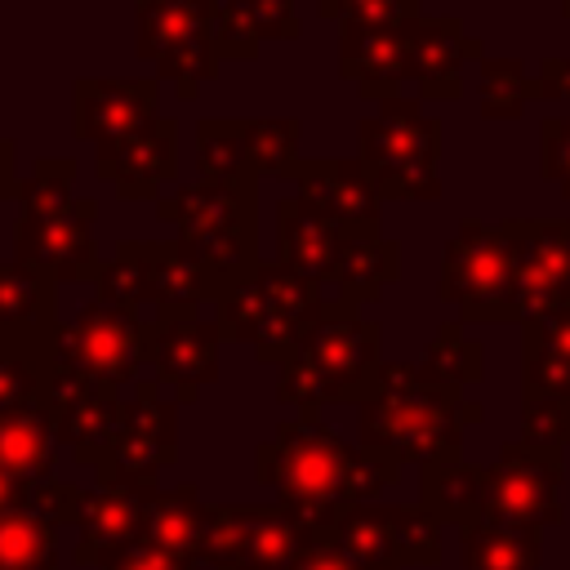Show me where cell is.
<instances>
[{"mask_svg":"<svg viewBox=\"0 0 570 570\" xmlns=\"http://www.w3.org/2000/svg\"><path fill=\"white\" fill-rule=\"evenodd\" d=\"M98 570H196V561L174 557V552H160V548H147V543H129V548L102 557Z\"/></svg>","mask_w":570,"mask_h":570,"instance_id":"44","label":"cell"},{"mask_svg":"<svg viewBox=\"0 0 570 570\" xmlns=\"http://www.w3.org/2000/svg\"><path fill=\"white\" fill-rule=\"evenodd\" d=\"M401 276V245L383 232H361V227H343V249L330 276L334 298L343 303H379L383 289Z\"/></svg>","mask_w":570,"mask_h":570,"instance_id":"27","label":"cell"},{"mask_svg":"<svg viewBox=\"0 0 570 570\" xmlns=\"http://www.w3.org/2000/svg\"><path fill=\"white\" fill-rule=\"evenodd\" d=\"M156 223L174 227L187 249H196L227 289L258 263V183H209L191 178L156 196Z\"/></svg>","mask_w":570,"mask_h":570,"instance_id":"5","label":"cell"},{"mask_svg":"<svg viewBox=\"0 0 570 570\" xmlns=\"http://www.w3.org/2000/svg\"><path fill=\"white\" fill-rule=\"evenodd\" d=\"M441 303L468 325H521L512 285V236L508 223L463 218L441 249Z\"/></svg>","mask_w":570,"mask_h":570,"instance_id":"8","label":"cell"},{"mask_svg":"<svg viewBox=\"0 0 570 570\" xmlns=\"http://www.w3.org/2000/svg\"><path fill=\"white\" fill-rule=\"evenodd\" d=\"M316 543V530L281 503H209L196 561L209 570H294Z\"/></svg>","mask_w":570,"mask_h":570,"instance_id":"9","label":"cell"},{"mask_svg":"<svg viewBox=\"0 0 570 570\" xmlns=\"http://www.w3.org/2000/svg\"><path fill=\"white\" fill-rule=\"evenodd\" d=\"M419 503L441 525H476L481 521V468L476 463H428L419 468Z\"/></svg>","mask_w":570,"mask_h":570,"instance_id":"31","label":"cell"},{"mask_svg":"<svg viewBox=\"0 0 570 570\" xmlns=\"http://www.w3.org/2000/svg\"><path fill=\"white\" fill-rule=\"evenodd\" d=\"M205 512H209V503L191 485H169V490L156 485L142 499V534H138V543L196 561L200 557V534H205Z\"/></svg>","mask_w":570,"mask_h":570,"instance_id":"30","label":"cell"},{"mask_svg":"<svg viewBox=\"0 0 570 570\" xmlns=\"http://www.w3.org/2000/svg\"><path fill=\"white\" fill-rule=\"evenodd\" d=\"M45 401H49V414H53L58 445H67V454L80 468L98 472V463L107 459V450L116 441V428H120V414H125V396L116 387L89 383V379L67 374V370L53 365V374L45 383Z\"/></svg>","mask_w":570,"mask_h":570,"instance_id":"18","label":"cell"},{"mask_svg":"<svg viewBox=\"0 0 570 570\" xmlns=\"http://www.w3.org/2000/svg\"><path fill=\"white\" fill-rule=\"evenodd\" d=\"M53 365L120 392L125 383L142 379V365H147V321L138 312H129V307L107 303V298H89V303L76 307L71 321L58 325Z\"/></svg>","mask_w":570,"mask_h":570,"instance_id":"11","label":"cell"},{"mask_svg":"<svg viewBox=\"0 0 570 570\" xmlns=\"http://www.w3.org/2000/svg\"><path fill=\"white\" fill-rule=\"evenodd\" d=\"M76 174H80V165L71 156H36L18 183V205L22 209H53V205L76 200Z\"/></svg>","mask_w":570,"mask_h":570,"instance_id":"38","label":"cell"},{"mask_svg":"<svg viewBox=\"0 0 570 570\" xmlns=\"http://www.w3.org/2000/svg\"><path fill=\"white\" fill-rule=\"evenodd\" d=\"M521 441L543 450L570 445V396H521Z\"/></svg>","mask_w":570,"mask_h":570,"instance_id":"40","label":"cell"},{"mask_svg":"<svg viewBox=\"0 0 570 570\" xmlns=\"http://www.w3.org/2000/svg\"><path fill=\"white\" fill-rule=\"evenodd\" d=\"M18 169H13V138H0V200H18Z\"/></svg>","mask_w":570,"mask_h":570,"instance_id":"48","label":"cell"},{"mask_svg":"<svg viewBox=\"0 0 570 570\" xmlns=\"http://www.w3.org/2000/svg\"><path fill=\"white\" fill-rule=\"evenodd\" d=\"M325 312V294L316 281L281 267L276 258H258L218 303H214V321L223 330V338L245 343L263 365H285L307 334L316 330Z\"/></svg>","mask_w":570,"mask_h":570,"instance_id":"4","label":"cell"},{"mask_svg":"<svg viewBox=\"0 0 570 570\" xmlns=\"http://www.w3.org/2000/svg\"><path fill=\"white\" fill-rule=\"evenodd\" d=\"M561 450L508 441L494 463L481 468V521L494 525H521V530H543L561 521ZM476 521V525H481Z\"/></svg>","mask_w":570,"mask_h":570,"instance_id":"14","label":"cell"},{"mask_svg":"<svg viewBox=\"0 0 570 570\" xmlns=\"http://www.w3.org/2000/svg\"><path fill=\"white\" fill-rule=\"evenodd\" d=\"M209 40H214L218 62H254L263 49V40L254 36V27L245 22V13L232 0H218L214 22H209Z\"/></svg>","mask_w":570,"mask_h":570,"instance_id":"41","label":"cell"},{"mask_svg":"<svg viewBox=\"0 0 570 570\" xmlns=\"http://www.w3.org/2000/svg\"><path fill=\"white\" fill-rule=\"evenodd\" d=\"M178 459V401L156 379H138L125 396V414L107 459L98 463V490H156L160 472Z\"/></svg>","mask_w":570,"mask_h":570,"instance_id":"13","label":"cell"},{"mask_svg":"<svg viewBox=\"0 0 570 570\" xmlns=\"http://www.w3.org/2000/svg\"><path fill=\"white\" fill-rule=\"evenodd\" d=\"M134 4H147V0H134Z\"/></svg>","mask_w":570,"mask_h":570,"instance_id":"50","label":"cell"},{"mask_svg":"<svg viewBox=\"0 0 570 570\" xmlns=\"http://www.w3.org/2000/svg\"><path fill=\"white\" fill-rule=\"evenodd\" d=\"M485 58L481 40L468 36L454 13H423L410 22V80L419 102H459L463 98V62Z\"/></svg>","mask_w":570,"mask_h":570,"instance_id":"21","label":"cell"},{"mask_svg":"<svg viewBox=\"0 0 570 570\" xmlns=\"http://www.w3.org/2000/svg\"><path fill=\"white\" fill-rule=\"evenodd\" d=\"M142 499H147V490H80L76 566H102V557L138 543V534H142Z\"/></svg>","mask_w":570,"mask_h":570,"instance_id":"26","label":"cell"},{"mask_svg":"<svg viewBox=\"0 0 570 570\" xmlns=\"http://www.w3.org/2000/svg\"><path fill=\"white\" fill-rule=\"evenodd\" d=\"M561 13H566V18H570V0H561Z\"/></svg>","mask_w":570,"mask_h":570,"instance_id":"49","label":"cell"},{"mask_svg":"<svg viewBox=\"0 0 570 570\" xmlns=\"http://www.w3.org/2000/svg\"><path fill=\"white\" fill-rule=\"evenodd\" d=\"M432 383H450V387H472L485 379V347L472 343L463 334V321H445L432 343L423 347V356L414 361Z\"/></svg>","mask_w":570,"mask_h":570,"instance_id":"35","label":"cell"},{"mask_svg":"<svg viewBox=\"0 0 570 570\" xmlns=\"http://www.w3.org/2000/svg\"><path fill=\"white\" fill-rule=\"evenodd\" d=\"M245 165L254 178H289L303 160V125L294 116H245Z\"/></svg>","mask_w":570,"mask_h":570,"instance_id":"32","label":"cell"},{"mask_svg":"<svg viewBox=\"0 0 570 570\" xmlns=\"http://www.w3.org/2000/svg\"><path fill=\"white\" fill-rule=\"evenodd\" d=\"M0 570H58V521L40 508L0 517Z\"/></svg>","mask_w":570,"mask_h":570,"instance_id":"34","label":"cell"},{"mask_svg":"<svg viewBox=\"0 0 570 570\" xmlns=\"http://www.w3.org/2000/svg\"><path fill=\"white\" fill-rule=\"evenodd\" d=\"M294 570H356L352 561H343L334 548H325V543H316V548H307L303 557H298V566Z\"/></svg>","mask_w":570,"mask_h":570,"instance_id":"47","label":"cell"},{"mask_svg":"<svg viewBox=\"0 0 570 570\" xmlns=\"http://www.w3.org/2000/svg\"><path fill=\"white\" fill-rule=\"evenodd\" d=\"M521 396H570V307L521 321Z\"/></svg>","mask_w":570,"mask_h":570,"instance_id":"29","label":"cell"},{"mask_svg":"<svg viewBox=\"0 0 570 570\" xmlns=\"http://www.w3.org/2000/svg\"><path fill=\"white\" fill-rule=\"evenodd\" d=\"M254 463H258V481L272 490V503H281L303 525H312L316 539L347 508L374 503L401 476L396 468L370 459L361 445H347L338 432H330L316 410L281 419L272 441L258 445Z\"/></svg>","mask_w":570,"mask_h":570,"instance_id":"1","label":"cell"},{"mask_svg":"<svg viewBox=\"0 0 570 570\" xmlns=\"http://www.w3.org/2000/svg\"><path fill=\"white\" fill-rule=\"evenodd\" d=\"M383 365V330L379 321H365L356 303L325 298V312L307 343L281 365L276 374V401L289 410H325L338 401H365L374 392Z\"/></svg>","mask_w":570,"mask_h":570,"instance_id":"3","label":"cell"},{"mask_svg":"<svg viewBox=\"0 0 570 570\" xmlns=\"http://www.w3.org/2000/svg\"><path fill=\"white\" fill-rule=\"evenodd\" d=\"M58 325V281L18 258H0V352L53 361Z\"/></svg>","mask_w":570,"mask_h":570,"instance_id":"20","label":"cell"},{"mask_svg":"<svg viewBox=\"0 0 570 570\" xmlns=\"http://www.w3.org/2000/svg\"><path fill=\"white\" fill-rule=\"evenodd\" d=\"M294 187L307 205H316L325 218L338 227H361V232H383V196L374 191L370 174L361 160L343 156H307L294 165Z\"/></svg>","mask_w":570,"mask_h":570,"instance_id":"23","label":"cell"},{"mask_svg":"<svg viewBox=\"0 0 570 570\" xmlns=\"http://www.w3.org/2000/svg\"><path fill=\"white\" fill-rule=\"evenodd\" d=\"M481 419L485 405L468 401L463 387L432 383L410 361H383L374 392L361 401V450L396 472L405 463H459L463 428Z\"/></svg>","mask_w":570,"mask_h":570,"instance_id":"2","label":"cell"},{"mask_svg":"<svg viewBox=\"0 0 570 570\" xmlns=\"http://www.w3.org/2000/svg\"><path fill=\"white\" fill-rule=\"evenodd\" d=\"M521 321L570 307V218H503Z\"/></svg>","mask_w":570,"mask_h":570,"instance_id":"17","label":"cell"},{"mask_svg":"<svg viewBox=\"0 0 570 570\" xmlns=\"http://www.w3.org/2000/svg\"><path fill=\"white\" fill-rule=\"evenodd\" d=\"M156 116V76H80L71 85V134L80 142H94V151L125 142Z\"/></svg>","mask_w":570,"mask_h":570,"instance_id":"19","label":"cell"},{"mask_svg":"<svg viewBox=\"0 0 570 570\" xmlns=\"http://www.w3.org/2000/svg\"><path fill=\"white\" fill-rule=\"evenodd\" d=\"M445 525L423 503H356L334 525L321 530V543L334 548L356 570H405L441 561Z\"/></svg>","mask_w":570,"mask_h":570,"instance_id":"10","label":"cell"},{"mask_svg":"<svg viewBox=\"0 0 570 570\" xmlns=\"http://www.w3.org/2000/svg\"><path fill=\"white\" fill-rule=\"evenodd\" d=\"M245 116H200L196 120V174L209 183H236L254 178L245 165ZM258 183V178H254Z\"/></svg>","mask_w":570,"mask_h":570,"instance_id":"36","label":"cell"},{"mask_svg":"<svg viewBox=\"0 0 570 570\" xmlns=\"http://www.w3.org/2000/svg\"><path fill=\"white\" fill-rule=\"evenodd\" d=\"M258 40H298V9L294 0H232Z\"/></svg>","mask_w":570,"mask_h":570,"instance_id":"43","label":"cell"},{"mask_svg":"<svg viewBox=\"0 0 570 570\" xmlns=\"http://www.w3.org/2000/svg\"><path fill=\"white\" fill-rule=\"evenodd\" d=\"M539 102H570V58H543L534 67Z\"/></svg>","mask_w":570,"mask_h":570,"instance_id":"45","label":"cell"},{"mask_svg":"<svg viewBox=\"0 0 570 570\" xmlns=\"http://www.w3.org/2000/svg\"><path fill=\"white\" fill-rule=\"evenodd\" d=\"M94 174L107 178L120 200H156L160 187L178 174V120L156 116L125 142L94 151Z\"/></svg>","mask_w":570,"mask_h":570,"instance_id":"22","label":"cell"},{"mask_svg":"<svg viewBox=\"0 0 570 570\" xmlns=\"http://www.w3.org/2000/svg\"><path fill=\"white\" fill-rule=\"evenodd\" d=\"M218 0H147L134 18V53L156 67V80H174L178 98L191 102L205 80L218 76L209 40Z\"/></svg>","mask_w":570,"mask_h":570,"instance_id":"12","label":"cell"},{"mask_svg":"<svg viewBox=\"0 0 570 570\" xmlns=\"http://www.w3.org/2000/svg\"><path fill=\"white\" fill-rule=\"evenodd\" d=\"M539 169L570 200V116L539 120Z\"/></svg>","mask_w":570,"mask_h":570,"instance_id":"42","label":"cell"},{"mask_svg":"<svg viewBox=\"0 0 570 570\" xmlns=\"http://www.w3.org/2000/svg\"><path fill=\"white\" fill-rule=\"evenodd\" d=\"M338 76L365 102L401 98L410 80V27H338Z\"/></svg>","mask_w":570,"mask_h":570,"instance_id":"24","label":"cell"},{"mask_svg":"<svg viewBox=\"0 0 570 570\" xmlns=\"http://www.w3.org/2000/svg\"><path fill=\"white\" fill-rule=\"evenodd\" d=\"M463 539V570H539V530L521 525H468Z\"/></svg>","mask_w":570,"mask_h":570,"instance_id":"33","label":"cell"},{"mask_svg":"<svg viewBox=\"0 0 570 570\" xmlns=\"http://www.w3.org/2000/svg\"><path fill=\"white\" fill-rule=\"evenodd\" d=\"M272 232H276V263L325 289L330 276H334L338 249H343V227L294 191V196L276 200Z\"/></svg>","mask_w":570,"mask_h":570,"instance_id":"25","label":"cell"},{"mask_svg":"<svg viewBox=\"0 0 570 570\" xmlns=\"http://www.w3.org/2000/svg\"><path fill=\"white\" fill-rule=\"evenodd\" d=\"M31 499H36V485H27L22 476H13V472L0 468V517L4 512H18V508H31Z\"/></svg>","mask_w":570,"mask_h":570,"instance_id":"46","label":"cell"},{"mask_svg":"<svg viewBox=\"0 0 570 570\" xmlns=\"http://www.w3.org/2000/svg\"><path fill=\"white\" fill-rule=\"evenodd\" d=\"M530 102H539L534 71L517 58H481V116L485 120H517Z\"/></svg>","mask_w":570,"mask_h":570,"instance_id":"37","label":"cell"},{"mask_svg":"<svg viewBox=\"0 0 570 570\" xmlns=\"http://www.w3.org/2000/svg\"><path fill=\"white\" fill-rule=\"evenodd\" d=\"M53 454H58V436H53V414L45 396L18 410H0V468L4 472L40 490L53 481Z\"/></svg>","mask_w":570,"mask_h":570,"instance_id":"28","label":"cell"},{"mask_svg":"<svg viewBox=\"0 0 570 570\" xmlns=\"http://www.w3.org/2000/svg\"><path fill=\"white\" fill-rule=\"evenodd\" d=\"M361 165L383 200H436L441 178V120L419 98H387L356 125Z\"/></svg>","mask_w":570,"mask_h":570,"instance_id":"7","label":"cell"},{"mask_svg":"<svg viewBox=\"0 0 570 570\" xmlns=\"http://www.w3.org/2000/svg\"><path fill=\"white\" fill-rule=\"evenodd\" d=\"M223 294H227V281L178 236L174 240H120L94 281V298H107L129 312L151 307V316L174 312V307L218 303Z\"/></svg>","mask_w":570,"mask_h":570,"instance_id":"6","label":"cell"},{"mask_svg":"<svg viewBox=\"0 0 570 570\" xmlns=\"http://www.w3.org/2000/svg\"><path fill=\"white\" fill-rule=\"evenodd\" d=\"M316 9L338 27H410L423 18V0H316Z\"/></svg>","mask_w":570,"mask_h":570,"instance_id":"39","label":"cell"},{"mask_svg":"<svg viewBox=\"0 0 570 570\" xmlns=\"http://www.w3.org/2000/svg\"><path fill=\"white\" fill-rule=\"evenodd\" d=\"M94 223H98L94 196H76L53 209H22L13 218V258L53 276L58 285H80V281L94 285L107 263L98 254Z\"/></svg>","mask_w":570,"mask_h":570,"instance_id":"15","label":"cell"},{"mask_svg":"<svg viewBox=\"0 0 570 570\" xmlns=\"http://www.w3.org/2000/svg\"><path fill=\"white\" fill-rule=\"evenodd\" d=\"M218 347H223V330L214 316H200V307H174L147 321L151 379L174 387L178 401H196L200 387L218 379Z\"/></svg>","mask_w":570,"mask_h":570,"instance_id":"16","label":"cell"}]
</instances>
